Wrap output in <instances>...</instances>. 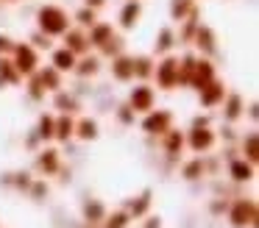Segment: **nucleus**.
<instances>
[{"label": "nucleus", "instance_id": "16", "mask_svg": "<svg viewBox=\"0 0 259 228\" xmlns=\"http://www.w3.org/2000/svg\"><path fill=\"white\" fill-rule=\"evenodd\" d=\"M170 44H173V33H170V31H162V33H159V50H167Z\"/></svg>", "mask_w": 259, "mask_h": 228}, {"label": "nucleus", "instance_id": "27", "mask_svg": "<svg viewBox=\"0 0 259 228\" xmlns=\"http://www.w3.org/2000/svg\"><path fill=\"white\" fill-rule=\"evenodd\" d=\"M90 3H92V6H101V3H103V0H90Z\"/></svg>", "mask_w": 259, "mask_h": 228}, {"label": "nucleus", "instance_id": "13", "mask_svg": "<svg viewBox=\"0 0 259 228\" xmlns=\"http://www.w3.org/2000/svg\"><path fill=\"white\" fill-rule=\"evenodd\" d=\"M234 178L237 181H248V178H251V167L248 164H234Z\"/></svg>", "mask_w": 259, "mask_h": 228}, {"label": "nucleus", "instance_id": "10", "mask_svg": "<svg viewBox=\"0 0 259 228\" xmlns=\"http://www.w3.org/2000/svg\"><path fill=\"white\" fill-rule=\"evenodd\" d=\"M167 122H170V114H167V111H162V114L151 117V120L145 122V128H148V131H162V128L167 125Z\"/></svg>", "mask_w": 259, "mask_h": 228}, {"label": "nucleus", "instance_id": "22", "mask_svg": "<svg viewBox=\"0 0 259 228\" xmlns=\"http://www.w3.org/2000/svg\"><path fill=\"white\" fill-rule=\"evenodd\" d=\"M48 164V170H53L56 167V159H53V153H48V156H42V167Z\"/></svg>", "mask_w": 259, "mask_h": 228}, {"label": "nucleus", "instance_id": "14", "mask_svg": "<svg viewBox=\"0 0 259 228\" xmlns=\"http://www.w3.org/2000/svg\"><path fill=\"white\" fill-rule=\"evenodd\" d=\"M78 22H81V25H92V22H95V11H92V9L78 11Z\"/></svg>", "mask_w": 259, "mask_h": 228}, {"label": "nucleus", "instance_id": "5", "mask_svg": "<svg viewBox=\"0 0 259 228\" xmlns=\"http://www.w3.org/2000/svg\"><path fill=\"white\" fill-rule=\"evenodd\" d=\"M137 17H140V3H137V0L125 3L123 14H120V22H123V28H131V25L137 22Z\"/></svg>", "mask_w": 259, "mask_h": 228}, {"label": "nucleus", "instance_id": "25", "mask_svg": "<svg viewBox=\"0 0 259 228\" xmlns=\"http://www.w3.org/2000/svg\"><path fill=\"white\" fill-rule=\"evenodd\" d=\"M42 136H51V120H42Z\"/></svg>", "mask_w": 259, "mask_h": 228}, {"label": "nucleus", "instance_id": "18", "mask_svg": "<svg viewBox=\"0 0 259 228\" xmlns=\"http://www.w3.org/2000/svg\"><path fill=\"white\" fill-rule=\"evenodd\" d=\"M81 64H84V67H78V72H81V75H87V72H95V70H98V61H95V59L81 61Z\"/></svg>", "mask_w": 259, "mask_h": 228}, {"label": "nucleus", "instance_id": "4", "mask_svg": "<svg viewBox=\"0 0 259 228\" xmlns=\"http://www.w3.org/2000/svg\"><path fill=\"white\" fill-rule=\"evenodd\" d=\"M131 103H134V109L148 111V109H151V103H153V92L148 86H137L134 92H131Z\"/></svg>", "mask_w": 259, "mask_h": 228}, {"label": "nucleus", "instance_id": "17", "mask_svg": "<svg viewBox=\"0 0 259 228\" xmlns=\"http://www.w3.org/2000/svg\"><path fill=\"white\" fill-rule=\"evenodd\" d=\"M209 142H212V136H209V133H195V139H192V145H195V148H206Z\"/></svg>", "mask_w": 259, "mask_h": 228}, {"label": "nucleus", "instance_id": "1", "mask_svg": "<svg viewBox=\"0 0 259 228\" xmlns=\"http://www.w3.org/2000/svg\"><path fill=\"white\" fill-rule=\"evenodd\" d=\"M39 28L45 33H64L67 31V14L59 6H45L39 11Z\"/></svg>", "mask_w": 259, "mask_h": 228}, {"label": "nucleus", "instance_id": "6", "mask_svg": "<svg viewBox=\"0 0 259 228\" xmlns=\"http://www.w3.org/2000/svg\"><path fill=\"white\" fill-rule=\"evenodd\" d=\"M53 64H56V70H73L75 67V56H73V50H59L56 56H53Z\"/></svg>", "mask_w": 259, "mask_h": 228}, {"label": "nucleus", "instance_id": "12", "mask_svg": "<svg viewBox=\"0 0 259 228\" xmlns=\"http://www.w3.org/2000/svg\"><path fill=\"white\" fill-rule=\"evenodd\" d=\"M253 214V206H245V203H240L237 206V211H234V222L237 225H242V222H248V217Z\"/></svg>", "mask_w": 259, "mask_h": 228}, {"label": "nucleus", "instance_id": "7", "mask_svg": "<svg viewBox=\"0 0 259 228\" xmlns=\"http://www.w3.org/2000/svg\"><path fill=\"white\" fill-rule=\"evenodd\" d=\"M206 81H212V67L206 64V61H198L195 67V86H206Z\"/></svg>", "mask_w": 259, "mask_h": 228}, {"label": "nucleus", "instance_id": "20", "mask_svg": "<svg viewBox=\"0 0 259 228\" xmlns=\"http://www.w3.org/2000/svg\"><path fill=\"white\" fill-rule=\"evenodd\" d=\"M81 136L84 139L95 136V122H84V125H81Z\"/></svg>", "mask_w": 259, "mask_h": 228}, {"label": "nucleus", "instance_id": "24", "mask_svg": "<svg viewBox=\"0 0 259 228\" xmlns=\"http://www.w3.org/2000/svg\"><path fill=\"white\" fill-rule=\"evenodd\" d=\"M125 225V217L123 214H117V217H114V222H109V228H123Z\"/></svg>", "mask_w": 259, "mask_h": 228}, {"label": "nucleus", "instance_id": "3", "mask_svg": "<svg viewBox=\"0 0 259 228\" xmlns=\"http://www.w3.org/2000/svg\"><path fill=\"white\" fill-rule=\"evenodd\" d=\"M14 53H17V70L20 72H34L36 70V53L34 48H28V44H20V48H14Z\"/></svg>", "mask_w": 259, "mask_h": 228}, {"label": "nucleus", "instance_id": "23", "mask_svg": "<svg viewBox=\"0 0 259 228\" xmlns=\"http://www.w3.org/2000/svg\"><path fill=\"white\" fill-rule=\"evenodd\" d=\"M70 128H73V125H70V120H62V125H59V136H67Z\"/></svg>", "mask_w": 259, "mask_h": 228}, {"label": "nucleus", "instance_id": "9", "mask_svg": "<svg viewBox=\"0 0 259 228\" xmlns=\"http://www.w3.org/2000/svg\"><path fill=\"white\" fill-rule=\"evenodd\" d=\"M114 75H117V78H131V75H134V61L117 59V61H114Z\"/></svg>", "mask_w": 259, "mask_h": 228}, {"label": "nucleus", "instance_id": "11", "mask_svg": "<svg viewBox=\"0 0 259 228\" xmlns=\"http://www.w3.org/2000/svg\"><path fill=\"white\" fill-rule=\"evenodd\" d=\"M201 89H203V103H214L220 98V83H206Z\"/></svg>", "mask_w": 259, "mask_h": 228}, {"label": "nucleus", "instance_id": "8", "mask_svg": "<svg viewBox=\"0 0 259 228\" xmlns=\"http://www.w3.org/2000/svg\"><path fill=\"white\" fill-rule=\"evenodd\" d=\"M112 25H95L92 28V44H106V42H112Z\"/></svg>", "mask_w": 259, "mask_h": 228}, {"label": "nucleus", "instance_id": "21", "mask_svg": "<svg viewBox=\"0 0 259 228\" xmlns=\"http://www.w3.org/2000/svg\"><path fill=\"white\" fill-rule=\"evenodd\" d=\"M240 114V98H231V103H229V117H237Z\"/></svg>", "mask_w": 259, "mask_h": 228}, {"label": "nucleus", "instance_id": "26", "mask_svg": "<svg viewBox=\"0 0 259 228\" xmlns=\"http://www.w3.org/2000/svg\"><path fill=\"white\" fill-rule=\"evenodd\" d=\"M9 48H12V44H9V39H6V36H0V50H9Z\"/></svg>", "mask_w": 259, "mask_h": 228}, {"label": "nucleus", "instance_id": "2", "mask_svg": "<svg viewBox=\"0 0 259 228\" xmlns=\"http://www.w3.org/2000/svg\"><path fill=\"white\" fill-rule=\"evenodd\" d=\"M156 75H159V83H162L164 89H173L176 83H179V61L167 59V61H164V64L156 70Z\"/></svg>", "mask_w": 259, "mask_h": 228}, {"label": "nucleus", "instance_id": "19", "mask_svg": "<svg viewBox=\"0 0 259 228\" xmlns=\"http://www.w3.org/2000/svg\"><path fill=\"white\" fill-rule=\"evenodd\" d=\"M42 81H48V83H51V89H56V86H59V75H56L53 70L42 72Z\"/></svg>", "mask_w": 259, "mask_h": 228}, {"label": "nucleus", "instance_id": "15", "mask_svg": "<svg viewBox=\"0 0 259 228\" xmlns=\"http://www.w3.org/2000/svg\"><path fill=\"white\" fill-rule=\"evenodd\" d=\"M70 39V50H84V36H78V33H67Z\"/></svg>", "mask_w": 259, "mask_h": 228}]
</instances>
